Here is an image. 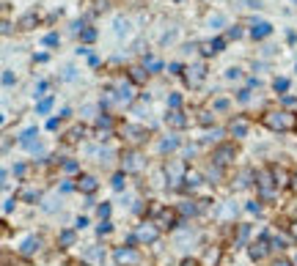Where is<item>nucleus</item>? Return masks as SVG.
Instances as JSON below:
<instances>
[{"instance_id": "1", "label": "nucleus", "mask_w": 297, "mask_h": 266, "mask_svg": "<svg viewBox=\"0 0 297 266\" xmlns=\"http://www.w3.org/2000/svg\"><path fill=\"white\" fill-rule=\"evenodd\" d=\"M261 121H264V126L273 129V132H289V129L297 126L294 115L286 113V110H270V113H264V118Z\"/></svg>"}, {"instance_id": "2", "label": "nucleus", "mask_w": 297, "mask_h": 266, "mask_svg": "<svg viewBox=\"0 0 297 266\" xmlns=\"http://www.w3.org/2000/svg\"><path fill=\"white\" fill-rule=\"evenodd\" d=\"M107 93H110V99L116 102V105H132V99H135V91H132L130 80H116Z\"/></svg>"}, {"instance_id": "3", "label": "nucleus", "mask_w": 297, "mask_h": 266, "mask_svg": "<svg viewBox=\"0 0 297 266\" xmlns=\"http://www.w3.org/2000/svg\"><path fill=\"white\" fill-rule=\"evenodd\" d=\"M113 261H116L118 266H140V263H143V255H140L135 247H116Z\"/></svg>"}, {"instance_id": "4", "label": "nucleus", "mask_w": 297, "mask_h": 266, "mask_svg": "<svg viewBox=\"0 0 297 266\" xmlns=\"http://www.w3.org/2000/svg\"><path fill=\"white\" fill-rule=\"evenodd\" d=\"M146 168V159L140 151H124L121 154V170L124 173H140Z\"/></svg>"}, {"instance_id": "5", "label": "nucleus", "mask_w": 297, "mask_h": 266, "mask_svg": "<svg viewBox=\"0 0 297 266\" xmlns=\"http://www.w3.org/2000/svg\"><path fill=\"white\" fill-rule=\"evenodd\" d=\"M135 239H138L140 244H154L160 239V225L157 222H143L138 225V230H135Z\"/></svg>"}, {"instance_id": "6", "label": "nucleus", "mask_w": 297, "mask_h": 266, "mask_svg": "<svg viewBox=\"0 0 297 266\" xmlns=\"http://www.w3.org/2000/svg\"><path fill=\"white\" fill-rule=\"evenodd\" d=\"M234 156H237V148H234L231 143H223V146L215 148L212 162H215L218 168H226V165H231V162H234Z\"/></svg>"}, {"instance_id": "7", "label": "nucleus", "mask_w": 297, "mask_h": 266, "mask_svg": "<svg viewBox=\"0 0 297 266\" xmlns=\"http://www.w3.org/2000/svg\"><path fill=\"white\" fill-rule=\"evenodd\" d=\"M204 77H206V66L204 63H193V66L185 69V80H187L190 88H198L201 83H204Z\"/></svg>"}, {"instance_id": "8", "label": "nucleus", "mask_w": 297, "mask_h": 266, "mask_svg": "<svg viewBox=\"0 0 297 266\" xmlns=\"http://www.w3.org/2000/svg\"><path fill=\"white\" fill-rule=\"evenodd\" d=\"M228 132H231L234 138H245V135L251 132V118H245V115H234V118L228 121Z\"/></svg>"}, {"instance_id": "9", "label": "nucleus", "mask_w": 297, "mask_h": 266, "mask_svg": "<svg viewBox=\"0 0 297 266\" xmlns=\"http://www.w3.org/2000/svg\"><path fill=\"white\" fill-rule=\"evenodd\" d=\"M80 261L85 266H102L105 263V250L102 247H85L83 255H80Z\"/></svg>"}, {"instance_id": "10", "label": "nucleus", "mask_w": 297, "mask_h": 266, "mask_svg": "<svg viewBox=\"0 0 297 266\" xmlns=\"http://www.w3.org/2000/svg\"><path fill=\"white\" fill-rule=\"evenodd\" d=\"M195 242V230L190 228V225H185V228H176L173 230V244H176V247H190V244Z\"/></svg>"}, {"instance_id": "11", "label": "nucleus", "mask_w": 297, "mask_h": 266, "mask_svg": "<svg viewBox=\"0 0 297 266\" xmlns=\"http://www.w3.org/2000/svg\"><path fill=\"white\" fill-rule=\"evenodd\" d=\"M256 184H259V189H261V197H273V187H278V184L273 181V173H267V170L256 173Z\"/></svg>"}, {"instance_id": "12", "label": "nucleus", "mask_w": 297, "mask_h": 266, "mask_svg": "<svg viewBox=\"0 0 297 266\" xmlns=\"http://www.w3.org/2000/svg\"><path fill=\"white\" fill-rule=\"evenodd\" d=\"M165 176H168V181H185V176H187V170H185V165H182L179 159H171L165 165Z\"/></svg>"}, {"instance_id": "13", "label": "nucleus", "mask_w": 297, "mask_h": 266, "mask_svg": "<svg viewBox=\"0 0 297 266\" xmlns=\"http://www.w3.org/2000/svg\"><path fill=\"white\" fill-rule=\"evenodd\" d=\"M223 47H226V39H209V42L198 44V50L201 55H218V52H223Z\"/></svg>"}, {"instance_id": "14", "label": "nucleus", "mask_w": 297, "mask_h": 266, "mask_svg": "<svg viewBox=\"0 0 297 266\" xmlns=\"http://www.w3.org/2000/svg\"><path fill=\"white\" fill-rule=\"evenodd\" d=\"M121 132L127 135V138H130L132 143H143V140H148V132L143 126H135V124H124V129H121Z\"/></svg>"}, {"instance_id": "15", "label": "nucleus", "mask_w": 297, "mask_h": 266, "mask_svg": "<svg viewBox=\"0 0 297 266\" xmlns=\"http://www.w3.org/2000/svg\"><path fill=\"white\" fill-rule=\"evenodd\" d=\"M248 252H251L253 261H264L267 252H270V242H267V239H259V242L251 244V250H248Z\"/></svg>"}, {"instance_id": "16", "label": "nucleus", "mask_w": 297, "mask_h": 266, "mask_svg": "<svg viewBox=\"0 0 297 266\" xmlns=\"http://www.w3.org/2000/svg\"><path fill=\"white\" fill-rule=\"evenodd\" d=\"M42 250V239L39 236H28L22 242V247H19V252H22V255H36V252Z\"/></svg>"}, {"instance_id": "17", "label": "nucleus", "mask_w": 297, "mask_h": 266, "mask_svg": "<svg viewBox=\"0 0 297 266\" xmlns=\"http://www.w3.org/2000/svg\"><path fill=\"white\" fill-rule=\"evenodd\" d=\"M97 187H99V181L94 179V176H80V181H77V189H80V192L94 195V192H97Z\"/></svg>"}, {"instance_id": "18", "label": "nucleus", "mask_w": 297, "mask_h": 266, "mask_svg": "<svg viewBox=\"0 0 297 266\" xmlns=\"http://www.w3.org/2000/svg\"><path fill=\"white\" fill-rule=\"evenodd\" d=\"M251 25H253V28H251V36H253V39H267L270 33H273V25H270V22H261V19H259V22L253 19Z\"/></svg>"}, {"instance_id": "19", "label": "nucleus", "mask_w": 297, "mask_h": 266, "mask_svg": "<svg viewBox=\"0 0 297 266\" xmlns=\"http://www.w3.org/2000/svg\"><path fill=\"white\" fill-rule=\"evenodd\" d=\"M165 121H168V126H173V129H185L187 126V118H185L182 110H171L165 115Z\"/></svg>"}, {"instance_id": "20", "label": "nucleus", "mask_w": 297, "mask_h": 266, "mask_svg": "<svg viewBox=\"0 0 297 266\" xmlns=\"http://www.w3.org/2000/svg\"><path fill=\"white\" fill-rule=\"evenodd\" d=\"M39 197H42V189L39 187H25L22 192H19V201H25V203H36Z\"/></svg>"}, {"instance_id": "21", "label": "nucleus", "mask_w": 297, "mask_h": 266, "mask_svg": "<svg viewBox=\"0 0 297 266\" xmlns=\"http://www.w3.org/2000/svg\"><path fill=\"white\" fill-rule=\"evenodd\" d=\"M154 222H157L160 228H173V211L171 209H160V214H157Z\"/></svg>"}, {"instance_id": "22", "label": "nucleus", "mask_w": 297, "mask_h": 266, "mask_svg": "<svg viewBox=\"0 0 297 266\" xmlns=\"http://www.w3.org/2000/svg\"><path fill=\"white\" fill-rule=\"evenodd\" d=\"M251 179H253V170H242L237 179H234V189H248L251 187Z\"/></svg>"}, {"instance_id": "23", "label": "nucleus", "mask_w": 297, "mask_h": 266, "mask_svg": "<svg viewBox=\"0 0 297 266\" xmlns=\"http://www.w3.org/2000/svg\"><path fill=\"white\" fill-rule=\"evenodd\" d=\"M146 77H148L146 66H130V80L132 83H146Z\"/></svg>"}, {"instance_id": "24", "label": "nucleus", "mask_w": 297, "mask_h": 266, "mask_svg": "<svg viewBox=\"0 0 297 266\" xmlns=\"http://www.w3.org/2000/svg\"><path fill=\"white\" fill-rule=\"evenodd\" d=\"M33 138H39V132H36V126H31V129H25L22 135H19V143H22V146H33Z\"/></svg>"}, {"instance_id": "25", "label": "nucleus", "mask_w": 297, "mask_h": 266, "mask_svg": "<svg viewBox=\"0 0 297 266\" xmlns=\"http://www.w3.org/2000/svg\"><path fill=\"white\" fill-rule=\"evenodd\" d=\"M36 22H39V17L33 14V11H31V14H25L22 19H19V28H22V30H31L33 25H36Z\"/></svg>"}, {"instance_id": "26", "label": "nucleus", "mask_w": 297, "mask_h": 266, "mask_svg": "<svg viewBox=\"0 0 297 266\" xmlns=\"http://www.w3.org/2000/svg\"><path fill=\"white\" fill-rule=\"evenodd\" d=\"M231 217H237V206H234V203H226V206L220 209V220H231Z\"/></svg>"}, {"instance_id": "27", "label": "nucleus", "mask_w": 297, "mask_h": 266, "mask_svg": "<svg viewBox=\"0 0 297 266\" xmlns=\"http://www.w3.org/2000/svg\"><path fill=\"white\" fill-rule=\"evenodd\" d=\"M179 146V140L176 138H165L163 143H160V151H163V154H168V151H173V148H176Z\"/></svg>"}, {"instance_id": "28", "label": "nucleus", "mask_w": 297, "mask_h": 266, "mask_svg": "<svg viewBox=\"0 0 297 266\" xmlns=\"http://www.w3.org/2000/svg\"><path fill=\"white\" fill-rule=\"evenodd\" d=\"M185 184H187V187H198V184H201V173H195V170H187Z\"/></svg>"}, {"instance_id": "29", "label": "nucleus", "mask_w": 297, "mask_h": 266, "mask_svg": "<svg viewBox=\"0 0 297 266\" xmlns=\"http://www.w3.org/2000/svg\"><path fill=\"white\" fill-rule=\"evenodd\" d=\"M58 242H61V247H72V244H74V230H64Z\"/></svg>"}, {"instance_id": "30", "label": "nucleus", "mask_w": 297, "mask_h": 266, "mask_svg": "<svg viewBox=\"0 0 297 266\" xmlns=\"http://www.w3.org/2000/svg\"><path fill=\"white\" fill-rule=\"evenodd\" d=\"M94 39H97V30H94V28H83V30H80V42L91 44Z\"/></svg>"}, {"instance_id": "31", "label": "nucleus", "mask_w": 297, "mask_h": 266, "mask_svg": "<svg viewBox=\"0 0 297 266\" xmlns=\"http://www.w3.org/2000/svg\"><path fill=\"white\" fill-rule=\"evenodd\" d=\"M143 66H148V69H152V72H160V69H163V63H160L157 58H152V55H148V58H143Z\"/></svg>"}, {"instance_id": "32", "label": "nucleus", "mask_w": 297, "mask_h": 266, "mask_svg": "<svg viewBox=\"0 0 297 266\" xmlns=\"http://www.w3.org/2000/svg\"><path fill=\"white\" fill-rule=\"evenodd\" d=\"M198 121H201L204 126H209V124H215V115L209 113V110H201V113H198Z\"/></svg>"}, {"instance_id": "33", "label": "nucleus", "mask_w": 297, "mask_h": 266, "mask_svg": "<svg viewBox=\"0 0 297 266\" xmlns=\"http://www.w3.org/2000/svg\"><path fill=\"white\" fill-rule=\"evenodd\" d=\"M124 176H127L124 170H121V173H116V176H113V189H124V184H127V181H124Z\"/></svg>"}, {"instance_id": "34", "label": "nucleus", "mask_w": 297, "mask_h": 266, "mask_svg": "<svg viewBox=\"0 0 297 266\" xmlns=\"http://www.w3.org/2000/svg\"><path fill=\"white\" fill-rule=\"evenodd\" d=\"M58 42H61L58 33H47V36H44V44H47V47H58Z\"/></svg>"}, {"instance_id": "35", "label": "nucleus", "mask_w": 297, "mask_h": 266, "mask_svg": "<svg viewBox=\"0 0 297 266\" xmlns=\"http://www.w3.org/2000/svg\"><path fill=\"white\" fill-rule=\"evenodd\" d=\"M50 107H52V99H44V102H39V107H36V113H39V115H44L47 110H50Z\"/></svg>"}, {"instance_id": "36", "label": "nucleus", "mask_w": 297, "mask_h": 266, "mask_svg": "<svg viewBox=\"0 0 297 266\" xmlns=\"http://www.w3.org/2000/svg\"><path fill=\"white\" fill-rule=\"evenodd\" d=\"M113 25H116V33H118V36H121V33H127V28H130V22H127V19H116Z\"/></svg>"}, {"instance_id": "37", "label": "nucleus", "mask_w": 297, "mask_h": 266, "mask_svg": "<svg viewBox=\"0 0 297 266\" xmlns=\"http://www.w3.org/2000/svg\"><path fill=\"white\" fill-rule=\"evenodd\" d=\"M3 85H6V88H11V85H14V74H11L9 69H3Z\"/></svg>"}, {"instance_id": "38", "label": "nucleus", "mask_w": 297, "mask_h": 266, "mask_svg": "<svg viewBox=\"0 0 297 266\" xmlns=\"http://www.w3.org/2000/svg\"><path fill=\"white\" fill-rule=\"evenodd\" d=\"M273 85H275V91H286V88H289V80H286V77H278Z\"/></svg>"}, {"instance_id": "39", "label": "nucleus", "mask_w": 297, "mask_h": 266, "mask_svg": "<svg viewBox=\"0 0 297 266\" xmlns=\"http://www.w3.org/2000/svg\"><path fill=\"white\" fill-rule=\"evenodd\" d=\"M240 36H242V30L237 28V25H234V28H228V30H226V39H240Z\"/></svg>"}, {"instance_id": "40", "label": "nucleus", "mask_w": 297, "mask_h": 266, "mask_svg": "<svg viewBox=\"0 0 297 266\" xmlns=\"http://www.w3.org/2000/svg\"><path fill=\"white\" fill-rule=\"evenodd\" d=\"M240 74H242V72L237 69V66H231V69H226V77H228V80H240Z\"/></svg>"}, {"instance_id": "41", "label": "nucleus", "mask_w": 297, "mask_h": 266, "mask_svg": "<svg viewBox=\"0 0 297 266\" xmlns=\"http://www.w3.org/2000/svg\"><path fill=\"white\" fill-rule=\"evenodd\" d=\"M168 102H171V107H173V110H179V105H182V96H179V93H171V99H168Z\"/></svg>"}, {"instance_id": "42", "label": "nucleus", "mask_w": 297, "mask_h": 266, "mask_svg": "<svg viewBox=\"0 0 297 266\" xmlns=\"http://www.w3.org/2000/svg\"><path fill=\"white\" fill-rule=\"evenodd\" d=\"M77 162H64V170H66V173H77Z\"/></svg>"}, {"instance_id": "43", "label": "nucleus", "mask_w": 297, "mask_h": 266, "mask_svg": "<svg viewBox=\"0 0 297 266\" xmlns=\"http://www.w3.org/2000/svg\"><path fill=\"white\" fill-rule=\"evenodd\" d=\"M99 217H105V220L110 217V203H102V206H99Z\"/></svg>"}, {"instance_id": "44", "label": "nucleus", "mask_w": 297, "mask_h": 266, "mask_svg": "<svg viewBox=\"0 0 297 266\" xmlns=\"http://www.w3.org/2000/svg\"><path fill=\"white\" fill-rule=\"evenodd\" d=\"M248 239V225H240V244Z\"/></svg>"}, {"instance_id": "45", "label": "nucleus", "mask_w": 297, "mask_h": 266, "mask_svg": "<svg viewBox=\"0 0 297 266\" xmlns=\"http://www.w3.org/2000/svg\"><path fill=\"white\" fill-rule=\"evenodd\" d=\"M206 261H209V263L218 261V250H209V252H206Z\"/></svg>"}, {"instance_id": "46", "label": "nucleus", "mask_w": 297, "mask_h": 266, "mask_svg": "<svg viewBox=\"0 0 297 266\" xmlns=\"http://www.w3.org/2000/svg\"><path fill=\"white\" fill-rule=\"evenodd\" d=\"M168 72H171V74H182V63H171V66H168Z\"/></svg>"}, {"instance_id": "47", "label": "nucleus", "mask_w": 297, "mask_h": 266, "mask_svg": "<svg viewBox=\"0 0 297 266\" xmlns=\"http://www.w3.org/2000/svg\"><path fill=\"white\" fill-rule=\"evenodd\" d=\"M228 107V102L226 99H220V102H215V110H226Z\"/></svg>"}, {"instance_id": "48", "label": "nucleus", "mask_w": 297, "mask_h": 266, "mask_svg": "<svg viewBox=\"0 0 297 266\" xmlns=\"http://www.w3.org/2000/svg\"><path fill=\"white\" fill-rule=\"evenodd\" d=\"M273 266H294L292 261H286V258H278V261H275Z\"/></svg>"}, {"instance_id": "49", "label": "nucleus", "mask_w": 297, "mask_h": 266, "mask_svg": "<svg viewBox=\"0 0 297 266\" xmlns=\"http://www.w3.org/2000/svg\"><path fill=\"white\" fill-rule=\"evenodd\" d=\"M248 211H256V214H259V211H261V206L253 201V203H248Z\"/></svg>"}, {"instance_id": "50", "label": "nucleus", "mask_w": 297, "mask_h": 266, "mask_svg": "<svg viewBox=\"0 0 297 266\" xmlns=\"http://www.w3.org/2000/svg\"><path fill=\"white\" fill-rule=\"evenodd\" d=\"M107 230H110V222H102V225H99V236L107 234Z\"/></svg>"}, {"instance_id": "51", "label": "nucleus", "mask_w": 297, "mask_h": 266, "mask_svg": "<svg viewBox=\"0 0 297 266\" xmlns=\"http://www.w3.org/2000/svg\"><path fill=\"white\" fill-rule=\"evenodd\" d=\"M209 22H212V25H223V17H220V14H215L212 19H209Z\"/></svg>"}, {"instance_id": "52", "label": "nucleus", "mask_w": 297, "mask_h": 266, "mask_svg": "<svg viewBox=\"0 0 297 266\" xmlns=\"http://www.w3.org/2000/svg\"><path fill=\"white\" fill-rule=\"evenodd\" d=\"M289 230H292V236L297 239V222H292V225H289Z\"/></svg>"}, {"instance_id": "53", "label": "nucleus", "mask_w": 297, "mask_h": 266, "mask_svg": "<svg viewBox=\"0 0 297 266\" xmlns=\"http://www.w3.org/2000/svg\"><path fill=\"white\" fill-rule=\"evenodd\" d=\"M292 187L297 189V173H294V179H292Z\"/></svg>"}, {"instance_id": "54", "label": "nucleus", "mask_w": 297, "mask_h": 266, "mask_svg": "<svg viewBox=\"0 0 297 266\" xmlns=\"http://www.w3.org/2000/svg\"><path fill=\"white\" fill-rule=\"evenodd\" d=\"M292 263H294V266H297V255H294V261H292Z\"/></svg>"}, {"instance_id": "55", "label": "nucleus", "mask_w": 297, "mask_h": 266, "mask_svg": "<svg viewBox=\"0 0 297 266\" xmlns=\"http://www.w3.org/2000/svg\"><path fill=\"white\" fill-rule=\"evenodd\" d=\"M294 129H297V126H294Z\"/></svg>"}]
</instances>
